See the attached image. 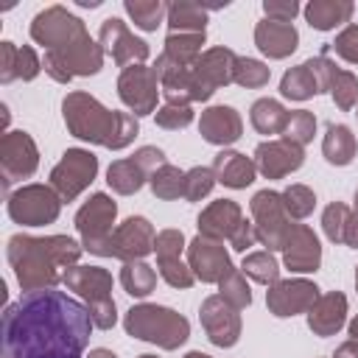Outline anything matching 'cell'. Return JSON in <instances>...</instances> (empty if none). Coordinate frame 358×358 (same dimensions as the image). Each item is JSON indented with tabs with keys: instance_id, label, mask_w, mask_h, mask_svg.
I'll return each mask as SVG.
<instances>
[{
	"instance_id": "obj_1",
	"label": "cell",
	"mask_w": 358,
	"mask_h": 358,
	"mask_svg": "<svg viewBox=\"0 0 358 358\" xmlns=\"http://www.w3.org/2000/svg\"><path fill=\"white\" fill-rule=\"evenodd\" d=\"M90 308L64 291H31L3 310V358H84L92 333Z\"/></svg>"
},
{
	"instance_id": "obj_2",
	"label": "cell",
	"mask_w": 358,
	"mask_h": 358,
	"mask_svg": "<svg viewBox=\"0 0 358 358\" xmlns=\"http://www.w3.org/2000/svg\"><path fill=\"white\" fill-rule=\"evenodd\" d=\"M84 246L73 241L70 235H25L17 232L6 243L8 266L14 268V277L25 294L56 288L64 280V271L78 266Z\"/></svg>"
},
{
	"instance_id": "obj_3",
	"label": "cell",
	"mask_w": 358,
	"mask_h": 358,
	"mask_svg": "<svg viewBox=\"0 0 358 358\" xmlns=\"http://www.w3.org/2000/svg\"><path fill=\"white\" fill-rule=\"evenodd\" d=\"M62 117L73 137L92 145H103L109 151L131 145L140 134V123L131 112L109 109L84 90H73L62 98Z\"/></svg>"
},
{
	"instance_id": "obj_4",
	"label": "cell",
	"mask_w": 358,
	"mask_h": 358,
	"mask_svg": "<svg viewBox=\"0 0 358 358\" xmlns=\"http://www.w3.org/2000/svg\"><path fill=\"white\" fill-rule=\"evenodd\" d=\"M123 330L131 338L157 344L159 350H179L190 338V322L179 310L154 302L131 305L123 316Z\"/></svg>"
},
{
	"instance_id": "obj_5",
	"label": "cell",
	"mask_w": 358,
	"mask_h": 358,
	"mask_svg": "<svg viewBox=\"0 0 358 358\" xmlns=\"http://www.w3.org/2000/svg\"><path fill=\"white\" fill-rule=\"evenodd\" d=\"M62 285L67 291H76L84 305L90 308V316H92V324L98 330H112L115 322H117V308H115V299H112V274L101 266H73L64 271V280Z\"/></svg>"
},
{
	"instance_id": "obj_6",
	"label": "cell",
	"mask_w": 358,
	"mask_h": 358,
	"mask_svg": "<svg viewBox=\"0 0 358 358\" xmlns=\"http://www.w3.org/2000/svg\"><path fill=\"white\" fill-rule=\"evenodd\" d=\"M117 221V204L109 193H92L76 213V232L81 238V246L90 255L103 257L106 243L115 232Z\"/></svg>"
},
{
	"instance_id": "obj_7",
	"label": "cell",
	"mask_w": 358,
	"mask_h": 358,
	"mask_svg": "<svg viewBox=\"0 0 358 358\" xmlns=\"http://www.w3.org/2000/svg\"><path fill=\"white\" fill-rule=\"evenodd\" d=\"M62 204L64 201L59 199V193L50 185L31 182V185H22L14 193H8L6 210H8V218L14 224H22V227H45V224H53L59 218Z\"/></svg>"
},
{
	"instance_id": "obj_8",
	"label": "cell",
	"mask_w": 358,
	"mask_h": 358,
	"mask_svg": "<svg viewBox=\"0 0 358 358\" xmlns=\"http://www.w3.org/2000/svg\"><path fill=\"white\" fill-rule=\"evenodd\" d=\"M31 39L45 50H67L76 42L87 39L90 31L81 17L67 11L64 6H48L31 20Z\"/></svg>"
},
{
	"instance_id": "obj_9",
	"label": "cell",
	"mask_w": 358,
	"mask_h": 358,
	"mask_svg": "<svg viewBox=\"0 0 358 358\" xmlns=\"http://www.w3.org/2000/svg\"><path fill=\"white\" fill-rule=\"evenodd\" d=\"M103 56H106V53H103L101 42H95L92 36H87V39L76 42V45L67 48V50H45V56H42V70H45L53 81L67 84V81H73L76 76H95V73H101Z\"/></svg>"
},
{
	"instance_id": "obj_10",
	"label": "cell",
	"mask_w": 358,
	"mask_h": 358,
	"mask_svg": "<svg viewBox=\"0 0 358 358\" xmlns=\"http://www.w3.org/2000/svg\"><path fill=\"white\" fill-rule=\"evenodd\" d=\"M249 210H252V224H255V232H257V243L266 246L268 252H282L285 246V238L291 232V218L285 213V204H282V196L277 190H257L249 201Z\"/></svg>"
},
{
	"instance_id": "obj_11",
	"label": "cell",
	"mask_w": 358,
	"mask_h": 358,
	"mask_svg": "<svg viewBox=\"0 0 358 358\" xmlns=\"http://www.w3.org/2000/svg\"><path fill=\"white\" fill-rule=\"evenodd\" d=\"M98 176V157L90 148H67L62 159L50 168V187L62 201L78 199Z\"/></svg>"
},
{
	"instance_id": "obj_12",
	"label": "cell",
	"mask_w": 358,
	"mask_h": 358,
	"mask_svg": "<svg viewBox=\"0 0 358 358\" xmlns=\"http://www.w3.org/2000/svg\"><path fill=\"white\" fill-rule=\"evenodd\" d=\"M39 168V148L34 137L22 129H8L0 137V173L3 187L8 190L14 182H22L34 176Z\"/></svg>"
},
{
	"instance_id": "obj_13",
	"label": "cell",
	"mask_w": 358,
	"mask_h": 358,
	"mask_svg": "<svg viewBox=\"0 0 358 358\" xmlns=\"http://www.w3.org/2000/svg\"><path fill=\"white\" fill-rule=\"evenodd\" d=\"M117 95L129 106V112L134 117L154 115L157 112V101L162 95V87H159V78H157L154 67L131 64V67L120 70V76H117Z\"/></svg>"
},
{
	"instance_id": "obj_14",
	"label": "cell",
	"mask_w": 358,
	"mask_h": 358,
	"mask_svg": "<svg viewBox=\"0 0 358 358\" xmlns=\"http://www.w3.org/2000/svg\"><path fill=\"white\" fill-rule=\"evenodd\" d=\"M154 224L145 215H129L126 221H120L106 243L103 257H115V260H145L154 252Z\"/></svg>"
},
{
	"instance_id": "obj_15",
	"label": "cell",
	"mask_w": 358,
	"mask_h": 358,
	"mask_svg": "<svg viewBox=\"0 0 358 358\" xmlns=\"http://www.w3.org/2000/svg\"><path fill=\"white\" fill-rule=\"evenodd\" d=\"M98 42L103 48L106 56H112V62L126 70L131 64H143L148 59V42L134 36L131 28L120 20V17H106L101 22V31H98Z\"/></svg>"
},
{
	"instance_id": "obj_16",
	"label": "cell",
	"mask_w": 358,
	"mask_h": 358,
	"mask_svg": "<svg viewBox=\"0 0 358 358\" xmlns=\"http://www.w3.org/2000/svg\"><path fill=\"white\" fill-rule=\"evenodd\" d=\"M199 322H201L207 338L221 350H229V347H235L241 341V330H243L241 310L232 308L221 294H213V296H207L201 302Z\"/></svg>"
},
{
	"instance_id": "obj_17",
	"label": "cell",
	"mask_w": 358,
	"mask_h": 358,
	"mask_svg": "<svg viewBox=\"0 0 358 358\" xmlns=\"http://www.w3.org/2000/svg\"><path fill=\"white\" fill-rule=\"evenodd\" d=\"M319 285L305 277H291V280H277L266 291V308L277 319H291L296 313H308L313 302L319 299Z\"/></svg>"
},
{
	"instance_id": "obj_18",
	"label": "cell",
	"mask_w": 358,
	"mask_h": 358,
	"mask_svg": "<svg viewBox=\"0 0 358 358\" xmlns=\"http://www.w3.org/2000/svg\"><path fill=\"white\" fill-rule=\"evenodd\" d=\"M235 50L224 48V45H215V48H207L193 64H190V73H193V81L196 87L201 90V98L210 101L215 90L232 84L235 78Z\"/></svg>"
},
{
	"instance_id": "obj_19",
	"label": "cell",
	"mask_w": 358,
	"mask_h": 358,
	"mask_svg": "<svg viewBox=\"0 0 358 358\" xmlns=\"http://www.w3.org/2000/svg\"><path fill=\"white\" fill-rule=\"evenodd\" d=\"M305 162V148L285 140V137H271V140H263L257 148H255V165H257V173L266 176V179H282L294 171H299Z\"/></svg>"
},
{
	"instance_id": "obj_20",
	"label": "cell",
	"mask_w": 358,
	"mask_h": 358,
	"mask_svg": "<svg viewBox=\"0 0 358 358\" xmlns=\"http://www.w3.org/2000/svg\"><path fill=\"white\" fill-rule=\"evenodd\" d=\"M185 255H187L190 271L201 282H215L218 285L227 277V271L232 268V260H229V252H227L224 241H213V238L196 235L187 243V252Z\"/></svg>"
},
{
	"instance_id": "obj_21",
	"label": "cell",
	"mask_w": 358,
	"mask_h": 358,
	"mask_svg": "<svg viewBox=\"0 0 358 358\" xmlns=\"http://www.w3.org/2000/svg\"><path fill=\"white\" fill-rule=\"evenodd\" d=\"M282 266L294 274H313L322 266V243L308 224H294L285 246H282Z\"/></svg>"
},
{
	"instance_id": "obj_22",
	"label": "cell",
	"mask_w": 358,
	"mask_h": 358,
	"mask_svg": "<svg viewBox=\"0 0 358 358\" xmlns=\"http://www.w3.org/2000/svg\"><path fill=\"white\" fill-rule=\"evenodd\" d=\"M199 134L210 143V145H232L241 140L243 134V120L238 115V109L227 106V103H215V106H207L201 115H199Z\"/></svg>"
},
{
	"instance_id": "obj_23",
	"label": "cell",
	"mask_w": 358,
	"mask_h": 358,
	"mask_svg": "<svg viewBox=\"0 0 358 358\" xmlns=\"http://www.w3.org/2000/svg\"><path fill=\"white\" fill-rule=\"evenodd\" d=\"M241 221H243V210H241L238 201H232V199H215V201H210L199 213L196 227H199V235H204V238L229 241Z\"/></svg>"
},
{
	"instance_id": "obj_24",
	"label": "cell",
	"mask_w": 358,
	"mask_h": 358,
	"mask_svg": "<svg viewBox=\"0 0 358 358\" xmlns=\"http://www.w3.org/2000/svg\"><path fill=\"white\" fill-rule=\"evenodd\" d=\"M255 45L268 59H288L299 48V31L294 22H274L263 17L255 25Z\"/></svg>"
},
{
	"instance_id": "obj_25",
	"label": "cell",
	"mask_w": 358,
	"mask_h": 358,
	"mask_svg": "<svg viewBox=\"0 0 358 358\" xmlns=\"http://www.w3.org/2000/svg\"><path fill=\"white\" fill-rule=\"evenodd\" d=\"M305 316H308V327L313 336L319 338L336 336L347 322V296L341 291H327L313 302V308Z\"/></svg>"
},
{
	"instance_id": "obj_26",
	"label": "cell",
	"mask_w": 358,
	"mask_h": 358,
	"mask_svg": "<svg viewBox=\"0 0 358 358\" xmlns=\"http://www.w3.org/2000/svg\"><path fill=\"white\" fill-rule=\"evenodd\" d=\"M213 173L215 179L224 185V187H232V190H243L255 182L257 176V165L252 157L241 154V151H232V148H221L213 159Z\"/></svg>"
},
{
	"instance_id": "obj_27",
	"label": "cell",
	"mask_w": 358,
	"mask_h": 358,
	"mask_svg": "<svg viewBox=\"0 0 358 358\" xmlns=\"http://www.w3.org/2000/svg\"><path fill=\"white\" fill-rule=\"evenodd\" d=\"M352 11H355L352 0H310L302 8L308 25L316 31H333L338 25H350Z\"/></svg>"
},
{
	"instance_id": "obj_28",
	"label": "cell",
	"mask_w": 358,
	"mask_h": 358,
	"mask_svg": "<svg viewBox=\"0 0 358 358\" xmlns=\"http://www.w3.org/2000/svg\"><path fill=\"white\" fill-rule=\"evenodd\" d=\"M322 154L330 165H350L358 154V143H355V134L350 126L344 123H330L327 131H324V140H322Z\"/></svg>"
},
{
	"instance_id": "obj_29",
	"label": "cell",
	"mask_w": 358,
	"mask_h": 358,
	"mask_svg": "<svg viewBox=\"0 0 358 358\" xmlns=\"http://www.w3.org/2000/svg\"><path fill=\"white\" fill-rule=\"evenodd\" d=\"M165 22H168L171 34H204V28H207V8H204V3L176 0V3H168Z\"/></svg>"
},
{
	"instance_id": "obj_30",
	"label": "cell",
	"mask_w": 358,
	"mask_h": 358,
	"mask_svg": "<svg viewBox=\"0 0 358 358\" xmlns=\"http://www.w3.org/2000/svg\"><path fill=\"white\" fill-rule=\"evenodd\" d=\"M249 120L257 134H266V137L282 134V129L288 123V109L277 98H257L249 109Z\"/></svg>"
},
{
	"instance_id": "obj_31",
	"label": "cell",
	"mask_w": 358,
	"mask_h": 358,
	"mask_svg": "<svg viewBox=\"0 0 358 358\" xmlns=\"http://www.w3.org/2000/svg\"><path fill=\"white\" fill-rule=\"evenodd\" d=\"M145 182H148L145 171H143L131 157L115 159V162L106 168V185H109L112 193H117V196H131V193H137Z\"/></svg>"
},
{
	"instance_id": "obj_32",
	"label": "cell",
	"mask_w": 358,
	"mask_h": 358,
	"mask_svg": "<svg viewBox=\"0 0 358 358\" xmlns=\"http://www.w3.org/2000/svg\"><path fill=\"white\" fill-rule=\"evenodd\" d=\"M280 95L288 98V101H308V98L319 95V81H316V76H313L308 62H302V64H296V67L282 73Z\"/></svg>"
},
{
	"instance_id": "obj_33",
	"label": "cell",
	"mask_w": 358,
	"mask_h": 358,
	"mask_svg": "<svg viewBox=\"0 0 358 358\" xmlns=\"http://www.w3.org/2000/svg\"><path fill=\"white\" fill-rule=\"evenodd\" d=\"M120 285H123V291L129 296L145 299L157 288V271L145 260H129L120 268Z\"/></svg>"
},
{
	"instance_id": "obj_34",
	"label": "cell",
	"mask_w": 358,
	"mask_h": 358,
	"mask_svg": "<svg viewBox=\"0 0 358 358\" xmlns=\"http://www.w3.org/2000/svg\"><path fill=\"white\" fill-rule=\"evenodd\" d=\"M241 271H243L249 280H255V282H260V285H266V288H271V285L280 280V263H277L274 252H268V249L246 252V255H243V263H241Z\"/></svg>"
},
{
	"instance_id": "obj_35",
	"label": "cell",
	"mask_w": 358,
	"mask_h": 358,
	"mask_svg": "<svg viewBox=\"0 0 358 358\" xmlns=\"http://www.w3.org/2000/svg\"><path fill=\"white\" fill-rule=\"evenodd\" d=\"M123 11L140 31H157V25H162L168 17V3L165 0H123Z\"/></svg>"
},
{
	"instance_id": "obj_36",
	"label": "cell",
	"mask_w": 358,
	"mask_h": 358,
	"mask_svg": "<svg viewBox=\"0 0 358 358\" xmlns=\"http://www.w3.org/2000/svg\"><path fill=\"white\" fill-rule=\"evenodd\" d=\"M207 42V34H168L165 36V48L162 53L171 56L173 62L190 67L201 53H204V45Z\"/></svg>"
},
{
	"instance_id": "obj_37",
	"label": "cell",
	"mask_w": 358,
	"mask_h": 358,
	"mask_svg": "<svg viewBox=\"0 0 358 358\" xmlns=\"http://www.w3.org/2000/svg\"><path fill=\"white\" fill-rule=\"evenodd\" d=\"M148 187H151V193H154L157 199H162V201H176L179 196L185 199V171H179L176 165L165 162L157 173H151Z\"/></svg>"
},
{
	"instance_id": "obj_38",
	"label": "cell",
	"mask_w": 358,
	"mask_h": 358,
	"mask_svg": "<svg viewBox=\"0 0 358 358\" xmlns=\"http://www.w3.org/2000/svg\"><path fill=\"white\" fill-rule=\"evenodd\" d=\"M330 98L336 101V106L341 112H350L358 106V76L344 70V67H336L333 76H330V87H327Z\"/></svg>"
},
{
	"instance_id": "obj_39",
	"label": "cell",
	"mask_w": 358,
	"mask_h": 358,
	"mask_svg": "<svg viewBox=\"0 0 358 358\" xmlns=\"http://www.w3.org/2000/svg\"><path fill=\"white\" fill-rule=\"evenodd\" d=\"M271 78V67L260 59H249V56H238L235 62V78L232 84L243 87V90H260L266 87Z\"/></svg>"
},
{
	"instance_id": "obj_40",
	"label": "cell",
	"mask_w": 358,
	"mask_h": 358,
	"mask_svg": "<svg viewBox=\"0 0 358 358\" xmlns=\"http://www.w3.org/2000/svg\"><path fill=\"white\" fill-rule=\"evenodd\" d=\"M280 196H282V204H285V213L291 221H302L316 210V193L308 185H299V182L288 185Z\"/></svg>"
},
{
	"instance_id": "obj_41",
	"label": "cell",
	"mask_w": 358,
	"mask_h": 358,
	"mask_svg": "<svg viewBox=\"0 0 358 358\" xmlns=\"http://www.w3.org/2000/svg\"><path fill=\"white\" fill-rule=\"evenodd\" d=\"M218 294L232 305V308H238V310H243V308H249L252 305V288H249V282H246V274L241 271V268H229L227 271V277L218 282Z\"/></svg>"
},
{
	"instance_id": "obj_42",
	"label": "cell",
	"mask_w": 358,
	"mask_h": 358,
	"mask_svg": "<svg viewBox=\"0 0 358 358\" xmlns=\"http://www.w3.org/2000/svg\"><path fill=\"white\" fill-rule=\"evenodd\" d=\"M313 134H316V115L313 112H308V109L288 112V123L282 129V137L285 140H291V143H296V145L305 148L313 140Z\"/></svg>"
},
{
	"instance_id": "obj_43",
	"label": "cell",
	"mask_w": 358,
	"mask_h": 358,
	"mask_svg": "<svg viewBox=\"0 0 358 358\" xmlns=\"http://www.w3.org/2000/svg\"><path fill=\"white\" fill-rule=\"evenodd\" d=\"M215 182H218L215 173H213V168H207V165H196V168L185 171V199H187V201H201L204 196L213 193Z\"/></svg>"
},
{
	"instance_id": "obj_44",
	"label": "cell",
	"mask_w": 358,
	"mask_h": 358,
	"mask_svg": "<svg viewBox=\"0 0 358 358\" xmlns=\"http://www.w3.org/2000/svg\"><path fill=\"white\" fill-rule=\"evenodd\" d=\"M350 207L344 201H333L324 207L322 213V229L327 235L330 243H344V229H347V218H350Z\"/></svg>"
},
{
	"instance_id": "obj_45",
	"label": "cell",
	"mask_w": 358,
	"mask_h": 358,
	"mask_svg": "<svg viewBox=\"0 0 358 358\" xmlns=\"http://www.w3.org/2000/svg\"><path fill=\"white\" fill-rule=\"evenodd\" d=\"M196 112L193 106H179V103H162L157 112H154V120L159 129H168V131H179V129H187L193 123Z\"/></svg>"
},
{
	"instance_id": "obj_46",
	"label": "cell",
	"mask_w": 358,
	"mask_h": 358,
	"mask_svg": "<svg viewBox=\"0 0 358 358\" xmlns=\"http://www.w3.org/2000/svg\"><path fill=\"white\" fill-rule=\"evenodd\" d=\"M157 271L159 277L171 285V288H190L196 282V274L190 271V266L182 257H168V260H157Z\"/></svg>"
},
{
	"instance_id": "obj_47",
	"label": "cell",
	"mask_w": 358,
	"mask_h": 358,
	"mask_svg": "<svg viewBox=\"0 0 358 358\" xmlns=\"http://www.w3.org/2000/svg\"><path fill=\"white\" fill-rule=\"evenodd\" d=\"M182 252H187V241H185L182 229H159V232H157V241H154V255H157V260L182 257Z\"/></svg>"
},
{
	"instance_id": "obj_48",
	"label": "cell",
	"mask_w": 358,
	"mask_h": 358,
	"mask_svg": "<svg viewBox=\"0 0 358 358\" xmlns=\"http://www.w3.org/2000/svg\"><path fill=\"white\" fill-rule=\"evenodd\" d=\"M42 73V59L36 56V50L31 45L17 48L14 56V81H34Z\"/></svg>"
},
{
	"instance_id": "obj_49",
	"label": "cell",
	"mask_w": 358,
	"mask_h": 358,
	"mask_svg": "<svg viewBox=\"0 0 358 358\" xmlns=\"http://www.w3.org/2000/svg\"><path fill=\"white\" fill-rule=\"evenodd\" d=\"M330 48H333L336 56H341L344 62L358 64V25H355V22L344 25V28L336 34V39H333Z\"/></svg>"
},
{
	"instance_id": "obj_50",
	"label": "cell",
	"mask_w": 358,
	"mask_h": 358,
	"mask_svg": "<svg viewBox=\"0 0 358 358\" xmlns=\"http://www.w3.org/2000/svg\"><path fill=\"white\" fill-rule=\"evenodd\" d=\"M263 14L266 20H274V22H294V17L299 14V3L296 0H263Z\"/></svg>"
},
{
	"instance_id": "obj_51",
	"label": "cell",
	"mask_w": 358,
	"mask_h": 358,
	"mask_svg": "<svg viewBox=\"0 0 358 358\" xmlns=\"http://www.w3.org/2000/svg\"><path fill=\"white\" fill-rule=\"evenodd\" d=\"M131 159L145 171V176L151 179V173H157L168 159H165V151L162 148H157V145H143V148H137L134 154H131Z\"/></svg>"
},
{
	"instance_id": "obj_52",
	"label": "cell",
	"mask_w": 358,
	"mask_h": 358,
	"mask_svg": "<svg viewBox=\"0 0 358 358\" xmlns=\"http://www.w3.org/2000/svg\"><path fill=\"white\" fill-rule=\"evenodd\" d=\"M255 243H257V232H255V224L243 218V221L238 224V229L232 232V238H229V246H232L235 252H243V255H246V252H249Z\"/></svg>"
},
{
	"instance_id": "obj_53",
	"label": "cell",
	"mask_w": 358,
	"mask_h": 358,
	"mask_svg": "<svg viewBox=\"0 0 358 358\" xmlns=\"http://www.w3.org/2000/svg\"><path fill=\"white\" fill-rule=\"evenodd\" d=\"M14 56H17V45L0 42V84L14 81Z\"/></svg>"
},
{
	"instance_id": "obj_54",
	"label": "cell",
	"mask_w": 358,
	"mask_h": 358,
	"mask_svg": "<svg viewBox=\"0 0 358 358\" xmlns=\"http://www.w3.org/2000/svg\"><path fill=\"white\" fill-rule=\"evenodd\" d=\"M344 243L350 249H358V213L352 210L347 218V229H344Z\"/></svg>"
},
{
	"instance_id": "obj_55",
	"label": "cell",
	"mask_w": 358,
	"mask_h": 358,
	"mask_svg": "<svg viewBox=\"0 0 358 358\" xmlns=\"http://www.w3.org/2000/svg\"><path fill=\"white\" fill-rule=\"evenodd\" d=\"M333 358H358V341H352V338H347L344 344H338V347H336V352H333Z\"/></svg>"
},
{
	"instance_id": "obj_56",
	"label": "cell",
	"mask_w": 358,
	"mask_h": 358,
	"mask_svg": "<svg viewBox=\"0 0 358 358\" xmlns=\"http://www.w3.org/2000/svg\"><path fill=\"white\" fill-rule=\"evenodd\" d=\"M87 358H117V355L112 350H106V347H95V350H90Z\"/></svg>"
},
{
	"instance_id": "obj_57",
	"label": "cell",
	"mask_w": 358,
	"mask_h": 358,
	"mask_svg": "<svg viewBox=\"0 0 358 358\" xmlns=\"http://www.w3.org/2000/svg\"><path fill=\"white\" fill-rule=\"evenodd\" d=\"M347 333H350V338H352V341H358V313L350 319V324H347Z\"/></svg>"
},
{
	"instance_id": "obj_58",
	"label": "cell",
	"mask_w": 358,
	"mask_h": 358,
	"mask_svg": "<svg viewBox=\"0 0 358 358\" xmlns=\"http://www.w3.org/2000/svg\"><path fill=\"white\" fill-rule=\"evenodd\" d=\"M182 358H213V355H207V352H201V350H190V352H185Z\"/></svg>"
},
{
	"instance_id": "obj_59",
	"label": "cell",
	"mask_w": 358,
	"mask_h": 358,
	"mask_svg": "<svg viewBox=\"0 0 358 358\" xmlns=\"http://www.w3.org/2000/svg\"><path fill=\"white\" fill-rule=\"evenodd\" d=\"M137 358H157V355H151V352H145V355H137Z\"/></svg>"
},
{
	"instance_id": "obj_60",
	"label": "cell",
	"mask_w": 358,
	"mask_h": 358,
	"mask_svg": "<svg viewBox=\"0 0 358 358\" xmlns=\"http://www.w3.org/2000/svg\"><path fill=\"white\" fill-rule=\"evenodd\" d=\"M355 291H358V266H355Z\"/></svg>"
},
{
	"instance_id": "obj_61",
	"label": "cell",
	"mask_w": 358,
	"mask_h": 358,
	"mask_svg": "<svg viewBox=\"0 0 358 358\" xmlns=\"http://www.w3.org/2000/svg\"><path fill=\"white\" fill-rule=\"evenodd\" d=\"M352 201H355V213H358V190H355V199Z\"/></svg>"
},
{
	"instance_id": "obj_62",
	"label": "cell",
	"mask_w": 358,
	"mask_h": 358,
	"mask_svg": "<svg viewBox=\"0 0 358 358\" xmlns=\"http://www.w3.org/2000/svg\"><path fill=\"white\" fill-rule=\"evenodd\" d=\"M355 115H358V106H355Z\"/></svg>"
}]
</instances>
